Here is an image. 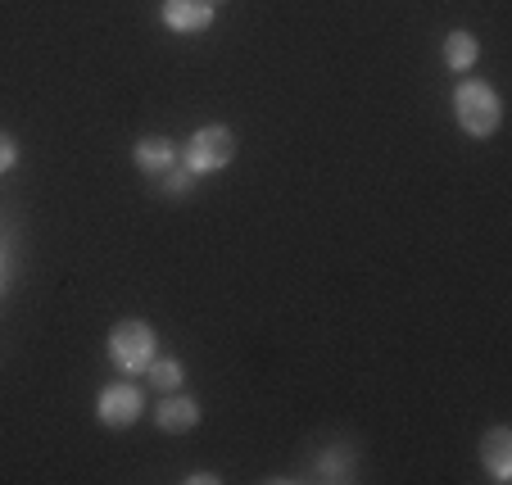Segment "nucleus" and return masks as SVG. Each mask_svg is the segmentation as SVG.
Wrapping results in <instances>:
<instances>
[{"label": "nucleus", "instance_id": "f257e3e1", "mask_svg": "<svg viewBox=\"0 0 512 485\" xmlns=\"http://www.w3.org/2000/svg\"><path fill=\"white\" fill-rule=\"evenodd\" d=\"M454 118H458V127H463L472 141L494 136V132H499V123H503L499 91H494L485 78H463L454 87Z\"/></svg>", "mask_w": 512, "mask_h": 485}, {"label": "nucleus", "instance_id": "f03ea898", "mask_svg": "<svg viewBox=\"0 0 512 485\" xmlns=\"http://www.w3.org/2000/svg\"><path fill=\"white\" fill-rule=\"evenodd\" d=\"M155 354H159V336H155L150 322L127 318V322H118V327L109 331V359H114L123 372H132V377L150 368Z\"/></svg>", "mask_w": 512, "mask_h": 485}, {"label": "nucleus", "instance_id": "7ed1b4c3", "mask_svg": "<svg viewBox=\"0 0 512 485\" xmlns=\"http://www.w3.org/2000/svg\"><path fill=\"white\" fill-rule=\"evenodd\" d=\"M232 159H236V136H232V127H223V123H209V127H200V132H191V141H186V150H182V164L191 168L195 177L218 173V168H227Z\"/></svg>", "mask_w": 512, "mask_h": 485}, {"label": "nucleus", "instance_id": "20e7f679", "mask_svg": "<svg viewBox=\"0 0 512 485\" xmlns=\"http://www.w3.org/2000/svg\"><path fill=\"white\" fill-rule=\"evenodd\" d=\"M96 418L109 431H127L145 418V390L136 381H109L96 395Z\"/></svg>", "mask_w": 512, "mask_h": 485}, {"label": "nucleus", "instance_id": "39448f33", "mask_svg": "<svg viewBox=\"0 0 512 485\" xmlns=\"http://www.w3.org/2000/svg\"><path fill=\"white\" fill-rule=\"evenodd\" d=\"M155 427L168 436H186V431L200 427V399H191L186 390H168L155 408Z\"/></svg>", "mask_w": 512, "mask_h": 485}, {"label": "nucleus", "instance_id": "423d86ee", "mask_svg": "<svg viewBox=\"0 0 512 485\" xmlns=\"http://www.w3.org/2000/svg\"><path fill=\"white\" fill-rule=\"evenodd\" d=\"M159 19H164L168 32L195 37V32H209L213 28V5H209V0H164Z\"/></svg>", "mask_w": 512, "mask_h": 485}, {"label": "nucleus", "instance_id": "0eeeda50", "mask_svg": "<svg viewBox=\"0 0 512 485\" xmlns=\"http://www.w3.org/2000/svg\"><path fill=\"white\" fill-rule=\"evenodd\" d=\"M177 159H182V146H173L168 136H141L132 146V164L141 168L145 177H164Z\"/></svg>", "mask_w": 512, "mask_h": 485}, {"label": "nucleus", "instance_id": "6e6552de", "mask_svg": "<svg viewBox=\"0 0 512 485\" xmlns=\"http://www.w3.org/2000/svg\"><path fill=\"white\" fill-rule=\"evenodd\" d=\"M481 463L490 467V476L499 485H508L512 481V431L508 427H494L490 436H485V445H481Z\"/></svg>", "mask_w": 512, "mask_h": 485}, {"label": "nucleus", "instance_id": "1a4fd4ad", "mask_svg": "<svg viewBox=\"0 0 512 485\" xmlns=\"http://www.w3.org/2000/svg\"><path fill=\"white\" fill-rule=\"evenodd\" d=\"M476 59H481V41H476L467 28L449 32L445 37V68L449 73H467V68H476Z\"/></svg>", "mask_w": 512, "mask_h": 485}, {"label": "nucleus", "instance_id": "9d476101", "mask_svg": "<svg viewBox=\"0 0 512 485\" xmlns=\"http://www.w3.org/2000/svg\"><path fill=\"white\" fill-rule=\"evenodd\" d=\"M145 372H150V386L164 390V395H168V390H182V377H186L182 363H177V359H159V354L150 359V368H145Z\"/></svg>", "mask_w": 512, "mask_h": 485}, {"label": "nucleus", "instance_id": "9b49d317", "mask_svg": "<svg viewBox=\"0 0 512 485\" xmlns=\"http://www.w3.org/2000/svg\"><path fill=\"white\" fill-rule=\"evenodd\" d=\"M318 476L322 481H349V476H354V454H349V449H331V454H322Z\"/></svg>", "mask_w": 512, "mask_h": 485}, {"label": "nucleus", "instance_id": "f8f14e48", "mask_svg": "<svg viewBox=\"0 0 512 485\" xmlns=\"http://www.w3.org/2000/svg\"><path fill=\"white\" fill-rule=\"evenodd\" d=\"M191 186H195V173L182 164V159H177V164L164 173V191L168 195H182V191H191Z\"/></svg>", "mask_w": 512, "mask_h": 485}, {"label": "nucleus", "instance_id": "ddd939ff", "mask_svg": "<svg viewBox=\"0 0 512 485\" xmlns=\"http://www.w3.org/2000/svg\"><path fill=\"white\" fill-rule=\"evenodd\" d=\"M14 164H19V141L10 132H0V173H10Z\"/></svg>", "mask_w": 512, "mask_h": 485}, {"label": "nucleus", "instance_id": "4468645a", "mask_svg": "<svg viewBox=\"0 0 512 485\" xmlns=\"http://www.w3.org/2000/svg\"><path fill=\"white\" fill-rule=\"evenodd\" d=\"M186 481H195V485H218V476H213V472H191Z\"/></svg>", "mask_w": 512, "mask_h": 485}, {"label": "nucleus", "instance_id": "2eb2a0df", "mask_svg": "<svg viewBox=\"0 0 512 485\" xmlns=\"http://www.w3.org/2000/svg\"><path fill=\"white\" fill-rule=\"evenodd\" d=\"M0 286H5V254H0Z\"/></svg>", "mask_w": 512, "mask_h": 485}, {"label": "nucleus", "instance_id": "dca6fc26", "mask_svg": "<svg viewBox=\"0 0 512 485\" xmlns=\"http://www.w3.org/2000/svg\"><path fill=\"white\" fill-rule=\"evenodd\" d=\"M209 5H213V10H218V5H227V0H209Z\"/></svg>", "mask_w": 512, "mask_h": 485}]
</instances>
